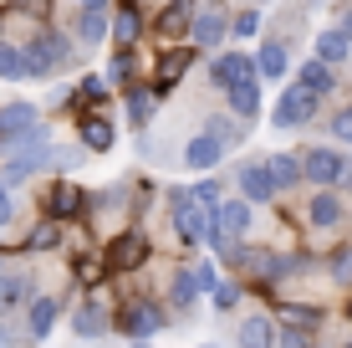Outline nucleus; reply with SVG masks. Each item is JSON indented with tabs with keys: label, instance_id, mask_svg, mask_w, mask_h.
Instances as JSON below:
<instances>
[{
	"label": "nucleus",
	"instance_id": "7",
	"mask_svg": "<svg viewBox=\"0 0 352 348\" xmlns=\"http://www.w3.org/2000/svg\"><path fill=\"white\" fill-rule=\"evenodd\" d=\"M214 225H220V236L235 246L240 236L250 231V205L245 200H220V205H214Z\"/></svg>",
	"mask_w": 352,
	"mask_h": 348
},
{
	"label": "nucleus",
	"instance_id": "30",
	"mask_svg": "<svg viewBox=\"0 0 352 348\" xmlns=\"http://www.w3.org/2000/svg\"><path fill=\"white\" fill-rule=\"evenodd\" d=\"M184 16H189V0H179V6H168V10H164V21H159V31H164V36H174L179 26H184Z\"/></svg>",
	"mask_w": 352,
	"mask_h": 348
},
{
	"label": "nucleus",
	"instance_id": "3",
	"mask_svg": "<svg viewBox=\"0 0 352 348\" xmlns=\"http://www.w3.org/2000/svg\"><path fill=\"white\" fill-rule=\"evenodd\" d=\"M311 118H317V98L291 82V88L281 92V103H276V123L281 128H301V123H311Z\"/></svg>",
	"mask_w": 352,
	"mask_h": 348
},
{
	"label": "nucleus",
	"instance_id": "41",
	"mask_svg": "<svg viewBox=\"0 0 352 348\" xmlns=\"http://www.w3.org/2000/svg\"><path fill=\"white\" fill-rule=\"evenodd\" d=\"M107 6V0H82V10H102Z\"/></svg>",
	"mask_w": 352,
	"mask_h": 348
},
{
	"label": "nucleus",
	"instance_id": "10",
	"mask_svg": "<svg viewBox=\"0 0 352 348\" xmlns=\"http://www.w3.org/2000/svg\"><path fill=\"white\" fill-rule=\"evenodd\" d=\"M220 154H225V143H214L210 134H199V139H189L184 164H189V170H199V174H210L214 164H220Z\"/></svg>",
	"mask_w": 352,
	"mask_h": 348
},
{
	"label": "nucleus",
	"instance_id": "37",
	"mask_svg": "<svg viewBox=\"0 0 352 348\" xmlns=\"http://www.w3.org/2000/svg\"><path fill=\"white\" fill-rule=\"evenodd\" d=\"M10 215H16V200H10V185H0V225H10Z\"/></svg>",
	"mask_w": 352,
	"mask_h": 348
},
{
	"label": "nucleus",
	"instance_id": "21",
	"mask_svg": "<svg viewBox=\"0 0 352 348\" xmlns=\"http://www.w3.org/2000/svg\"><path fill=\"white\" fill-rule=\"evenodd\" d=\"M82 143H87V149H113V123H107V118H87V123H82Z\"/></svg>",
	"mask_w": 352,
	"mask_h": 348
},
{
	"label": "nucleus",
	"instance_id": "19",
	"mask_svg": "<svg viewBox=\"0 0 352 348\" xmlns=\"http://www.w3.org/2000/svg\"><path fill=\"white\" fill-rule=\"evenodd\" d=\"M77 333H82V338H102V333H107V307H102V303H82Z\"/></svg>",
	"mask_w": 352,
	"mask_h": 348
},
{
	"label": "nucleus",
	"instance_id": "38",
	"mask_svg": "<svg viewBox=\"0 0 352 348\" xmlns=\"http://www.w3.org/2000/svg\"><path fill=\"white\" fill-rule=\"evenodd\" d=\"M31 246H41V251H46V246H56V225H41V231L31 236Z\"/></svg>",
	"mask_w": 352,
	"mask_h": 348
},
{
	"label": "nucleus",
	"instance_id": "5",
	"mask_svg": "<svg viewBox=\"0 0 352 348\" xmlns=\"http://www.w3.org/2000/svg\"><path fill=\"white\" fill-rule=\"evenodd\" d=\"M123 333L128 338H153V333H164V307L159 303H128L123 307Z\"/></svg>",
	"mask_w": 352,
	"mask_h": 348
},
{
	"label": "nucleus",
	"instance_id": "39",
	"mask_svg": "<svg viewBox=\"0 0 352 348\" xmlns=\"http://www.w3.org/2000/svg\"><path fill=\"white\" fill-rule=\"evenodd\" d=\"M337 277H352V251H347V256H337Z\"/></svg>",
	"mask_w": 352,
	"mask_h": 348
},
{
	"label": "nucleus",
	"instance_id": "9",
	"mask_svg": "<svg viewBox=\"0 0 352 348\" xmlns=\"http://www.w3.org/2000/svg\"><path fill=\"white\" fill-rule=\"evenodd\" d=\"M189 31H194V41H204V46L225 41V36H230V16H225V6H210V10H199Z\"/></svg>",
	"mask_w": 352,
	"mask_h": 348
},
{
	"label": "nucleus",
	"instance_id": "29",
	"mask_svg": "<svg viewBox=\"0 0 352 348\" xmlns=\"http://www.w3.org/2000/svg\"><path fill=\"white\" fill-rule=\"evenodd\" d=\"M194 292H199V287H194V277H189V272H179V277H174V292H168V297H174V307H189Z\"/></svg>",
	"mask_w": 352,
	"mask_h": 348
},
{
	"label": "nucleus",
	"instance_id": "33",
	"mask_svg": "<svg viewBox=\"0 0 352 348\" xmlns=\"http://www.w3.org/2000/svg\"><path fill=\"white\" fill-rule=\"evenodd\" d=\"M261 31V10H245V16H235V36H256Z\"/></svg>",
	"mask_w": 352,
	"mask_h": 348
},
{
	"label": "nucleus",
	"instance_id": "15",
	"mask_svg": "<svg viewBox=\"0 0 352 348\" xmlns=\"http://www.w3.org/2000/svg\"><path fill=\"white\" fill-rule=\"evenodd\" d=\"M296 88H301V92H311V98L332 92V88H337V82H332V67H322V62H307V67H301V77H296Z\"/></svg>",
	"mask_w": 352,
	"mask_h": 348
},
{
	"label": "nucleus",
	"instance_id": "6",
	"mask_svg": "<svg viewBox=\"0 0 352 348\" xmlns=\"http://www.w3.org/2000/svg\"><path fill=\"white\" fill-rule=\"evenodd\" d=\"M301 174L317 179V185H337V179L347 174V159H342V154H332V149H311L307 159H301Z\"/></svg>",
	"mask_w": 352,
	"mask_h": 348
},
{
	"label": "nucleus",
	"instance_id": "16",
	"mask_svg": "<svg viewBox=\"0 0 352 348\" xmlns=\"http://www.w3.org/2000/svg\"><path fill=\"white\" fill-rule=\"evenodd\" d=\"M307 221H311V225H322V231H327V225H337V221H342V200L322 190V195L307 205Z\"/></svg>",
	"mask_w": 352,
	"mask_h": 348
},
{
	"label": "nucleus",
	"instance_id": "42",
	"mask_svg": "<svg viewBox=\"0 0 352 348\" xmlns=\"http://www.w3.org/2000/svg\"><path fill=\"white\" fill-rule=\"evenodd\" d=\"M337 31H342V36H347V41H352V16H347V21H342V26H337Z\"/></svg>",
	"mask_w": 352,
	"mask_h": 348
},
{
	"label": "nucleus",
	"instance_id": "36",
	"mask_svg": "<svg viewBox=\"0 0 352 348\" xmlns=\"http://www.w3.org/2000/svg\"><path fill=\"white\" fill-rule=\"evenodd\" d=\"M332 134L352 143V108H342V113H337V118H332Z\"/></svg>",
	"mask_w": 352,
	"mask_h": 348
},
{
	"label": "nucleus",
	"instance_id": "32",
	"mask_svg": "<svg viewBox=\"0 0 352 348\" xmlns=\"http://www.w3.org/2000/svg\"><path fill=\"white\" fill-rule=\"evenodd\" d=\"M148 108H153L148 92H128V118H133V123H143V118H148Z\"/></svg>",
	"mask_w": 352,
	"mask_h": 348
},
{
	"label": "nucleus",
	"instance_id": "34",
	"mask_svg": "<svg viewBox=\"0 0 352 348\" xmlns=\"http://www.w3.org/2000/svg\"><path fill=\"white\" fill-rule=\"evenodd\" d=\"M271 348H311V343H307V333H301V328H286Z\"/></svg>",
	"mask_w": 352,
	"mask_h": 348
},
{
	"label": "nucleus",
	"instance_id": "13",
	"mask_svg": "<svg viewBox=\"0 0 352 348\" xmlns=\"http://www.w3.org/2000/svg\"><path fill=\"white\" fill-rule=\"evenodd\" d=\"M250 57H240V52H230V57H220V62L210 67V82L214 88H230V82H240V77H250Z\"/></svg>",
	"mask_w": 352,
	"mask_h": 348
},
{
	"label": "nucleus",
	"instance_id": "11",
	"mask_svg": "<svg viewBox=\"0 0 352 348\" xmlns=\"http://www.w3.org/2000/svg\"><path fill=\"white\" fill-rule=\"evenodd\" d=\"M240 190H245V205H265V200L276 195L271 174H265V164H245L240 170Z\"/></svg>",
	"mask_w": 352,
	"mask_h": 348
},
{
	"label": "nucleus",
	"instance_id": "40",
	"mask_svg": "<svg viewBox=\"0 0 352 348\" xmlns=\"http://www.w3.org/2000/svg\"><path fill=\"white\" fill-rule=\"evenodd\" d=\"M21 6H26V10H46L52 0H21Z\"/></svg>",
	"mask_w": 352,
	"mask_h": 348
},
{
	"label": "nucleus",
	"instance_id": "20",
	"mask_svg": "<svg viewBox=\"0 0 352 348\" xmlns=\"http://www.w3.org/2000/svg\"><path fill=\"white\" fill-rule=\"evenodd\" d=\"M347 36L342 31H322V41H317V62L322 67H332V62H342V57H347Z\"/></svg>",
	"mask_w": 352,
	"mask_h": 348
},
{
	"label": "nucleus",
	"instance_id": "31",
	"mask_svg": "<svg viewBox=\"0 0 352 348\" xmlns=\"http://www.w3.org/2000/svg\"><path fill=\"white\" fill-rule=\"evenodd\" d=\"M189 277H194V287H199V292H210V287H220V272H214L210 261H199V267H194Z\"/></svg>",
	"mask_w": 352,
	"mask_h": 348
},
{
	"label": "nucleus",
	"instance_id": "24",
	"mask_svg": "<svg viewBox=\"0 0 352 348\" xmlns=\"http://www.w3.org/2000/svg\"><path fill=\"white\" fill-rule=\"evenodd\" d=\"M0 77H31V72H26V52L0 46Z\"/></svg>",
	"mask_w": 352,
	"mask_h": 348
},
{
	"label": "nucleus",
	"instance_id": "17",
	"mask_svg": "<svg viewBox=\"0 0 352 348\" xmlns=\"http://www.w3.org/2000/svg\"><path fill=\"white\" fill-rule=\"evenodd\" d=\"M235 338H240V348H271V343H276V328H271L265 318H245Z\"/></svg>",
	"mask_w": 352,
	"mask_h": 348
},
{
	"label": "nucleus",
	"instance_id": "35",
	"mask_svg": "<svg viewBox=\"0 0 352 348\" xmlns=\"http://www.w3.org/2000/svg\"><path fill=\"white\" fill-rule=\"evenodd\" d=\"M301 323H317V307H286V328H301Z\"/></svg>",
	"mask_w": 352,
	"mask_h": 348
},
{
	"label": "nucleus",
	"instance_id": "22",
	"mask_svg": "<svg viewBox=\"0 0 352 348\" xmlns=\"http://www.w3.org/2000/svg\"><path fill=\"white\" fill-rule=\"evenodd\" d=\"M82 210V190L77 185H56L52 190V215H62V221H67V215H77Z\"/></svg>",
	"mask_w": 352,
	"mask_h": 348
},
{
	"label": "nucleus",
	"instance_id": "12",
	"mask_svg": "<svg viewBox=\"0 0 352 348\" xmlns=\"http://www.w3.org/2000/svg\"><path fill=\"white\" fill-rule=\"evenodd\" d=\"M230 108H235L240 118H256L261 113V88H256V72H250V77H240V82H230Z\"/></svg>",
	"mask_w": 352,
	"mask_h": 348
},
{
	"label": "nucleus",
	"instance_id": "1",
	"mask_svg": "<svg viewBox=\"0 0 352 348\" xmlns=\"http://www.w3.org/2000/svg\"><path fill=\"white\" fill-rule=\"evenodd\" d=\"M41 154H46V134L36 128L31 139H21V143H10V159H6V174H0V185H21L26 174H36V164H41Z\"/></svg>",
	"mask_w": 352,
	"mask_h": 348
},
{
	"label": "nucleus",
	"instance_id": "27",
	"mask_svg": "<svg viewBox=\"0 0 352 348\" xmlns=\"http://www.w3.org/2000/svg\"><path fill=\"white\" fill-rule=\"evenodd\" d=\"M107 36V16L102 10H82V41H102Z\"/></svg>",
	"mask_w": 352,
	"mask_h": 348
},
{
	"label": "nucleus",
	"instance_id": "23",
	"mask_svg": "<svg viewBox=\"0 0 352 348\" xmlns=\"http://www.w3.org/2000/svg\"><path fill=\"white\" fill-rule=\"evenodd\" d=\"M189 62H194L189 52H174V57H164V67H159V88L168 92V88H174V82H179V77L189 72Z\"/></svg>",
	"mask_w": 352,
	"mask_h": 348
},
{
	"label": "nucleus",
	"instance_id": "14",
	"mask_svg": "<svg viewBox=\"0 0 352 348\" xmlns=\"http://www.w3.org/2000/svg\"><path fill=\"white\" fill-rule=\"evenodd\" d=\"M265 174H271L276 195H281V190H291V185L301 179V159H291V154H276V159H265Z\"/></svg>",
	"mask_w": 352,
	"mask_h": 348
},
{
	"label": "nucleus",
	"instance_id": "26",
	"mask_svg": "<svg viewBox=\"0 0 352 348\" xmlns=\"http://www.w3.org/2000/svg\"><path fill=\"white\" fill-rule=\"evenodd\" d=\"M113 36H118V41H138V10H133V6H123V10H118Z\"/></svg>",
	"mask_w": 352,
	"mask_h": 348
},
{
	"label": "nucleus",
	"instance_id": "43",
	"mask_svg": "<svg viewBox=\"0 0 352 348\" xmlns=\"http://www.w3.org/2000/svg\"><path fill=\"white\" fill-rule=\"evenodd\" d=\"M204 348H214V343H204Z\"/></svg>",
	"mask_w": 352,
	"mask_h": 348
},
{
	"label": "nucleus",
	"instance_id": "2",
	"mask_svg": "<svg viewBox=\"0 0 352 348\" xmlns=\"http://www.w3.org/2000/svg\"><path fill=\"white\" fill-rule=\"evenodd\" d=\"M67 57H72L67 36L46 31L41 41H31V52H26V72H31V77H41V72H62V67H67Z\"/></svg>",
	"mask_w": 352,
	"mask_h": 348
},
{
	"label": "nucleus",
	"instance_id": "18",
	"mask_svg": "<svg viewBox=\"0 0 352 348\" xmlns=\"http://www.w3.org/2000/svg\"><path fill=\"white\" fill-rule=\"evenodd\" d=\"M56 323V297H36L31 303V318H26V333H36V338H46Z\"/></svg>",
	"mask_w": 352,
	"mask_h": 348
},
{
	"label": "nucleus",
	"instance_id": "25",
	"mask_svg": "<svg viewBox=\"0 0 352 348\" xmlns=\"http://www.w3.org/2000/svg\"><path fill=\"white\" fill-rule=\"evenodd\" d=\"M26 277H0V307H16V303H26Z\"/></svg>",
	"mask_w": 352,
	"mask_h": 348
},
{
	"label": "nucleus",
	"instance_id": "8",
	"mask_svg": "<svg viewBox=\"0 0 352 348\" xmlns=\"http://www.w3.org/2000/svg\"><path fill=\"white\" fill-rule=\"evenodd\" d=\"M143 256H148V241H143V236H118V241L107 246V272H133Z\"/></svg>",
	"mask_w": 352,
	"mask_h": 348
},
{
	"label": "nucleus",
	"instance_id": "4",
	"mask_svg": "<svg viewBox=\"0 0 352 348\" xmlns=\"http://www.w3.org/2000/svg\"><path fill=\"white\" fill-rule=\"evenodd\" d=\"M36 108L31 103H6L0 108V143H21V139H31L36 134Z\"/></svg>",
	"mask_w": 352,
	"mask_h": 348
},
{
	"label": "nucleus",
	"instance_id": "28",
	"mask_svg": "<svg viewBox=\"0 0 352 348\" xmlns=\"http://www.w3.org/2000/svg\"><path fill=\"white\" fill-rule=\"evenodd\" d=\"M256 67L265 72V77H281V72H286V52H281V46H265V52L256 57Z\"/></svg>",
	"mask_w": 352,
	"mask_h": 348
}]
</instances>
